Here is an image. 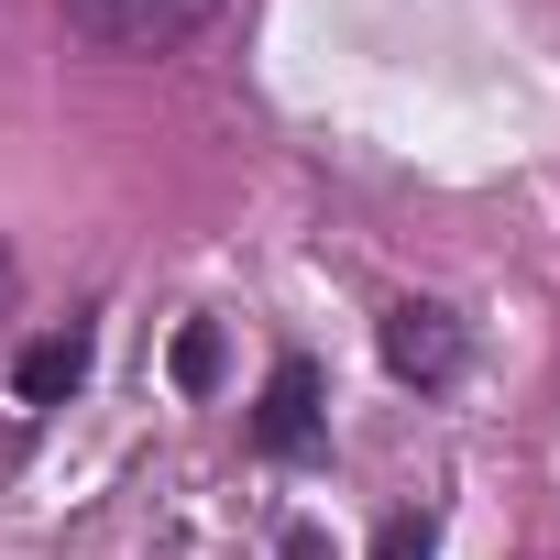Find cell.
<instances>
[{
  "instance_id": "6da1fadb",
  "label": "cell",
  "mask_w": 560,
  "mask_h": 560,
  "mask_svg": "<svg viewBox=\"0 0 560 560\" xmlns=\"http://www.w3.org/2000/svg\"><path fill=\"white\" fill-rule=\"evenodd\" d=\"M209 12H220V0H67V23H78L100 56H165V45H187Z\"/></svg>"
},
{
  "instance_id": "7a4b0ae2",
  "label": "cell",
  "mask_w": 560,
  "mask_h": 560,
  "mask_svg": "<svg viewBox=\"0 0 560 560\" xmlns=\"http://www.w3.org/2000/svg\"><path fill=\"white\" fill-rule=\"evenodd\" d=\"M253 440H264L275 462H298V451L319 440V363H275V385H264V407H253Z\"/></svg>"
},
{
  "instance_id": "3957f363",
  "label": "cell",
  "mask_w": 560,
  "mask_h": 560,
  "mask_svg": "<svg viewBox=\"0 0 560 560\" xmlns=\"http://www.w3.org/2000/svg\"><path fill=\"white\" fill-rule=\"evenodd\" d=\"M385 363H396L407 385H440V374L462 363V330H451V308H418V298H407V308L385 319Z\"/></svg>"
},
{
  "instance_id": "277c9868",
  "label": "cell",
  "mask_w": 560,
  "mask_h": 560,
  "mask_svg": "<svg viewBox=\"0 0 560 560\" xmlns=\"http://www.w3.org/2000/svg\"><path fill=\"white\" fill-rule=\"evenodd\" d=\"M12 385H23V407H56V396H78V385H89V330H45V341H23Z\"/></svg>"
},
{
  "instance_id": "5b68a950",
  "label": "cell",
  "mask_w": 560,
  "mask_h": 560,
  "mask_svg": "<svg viewBox=\"0 0 560 560\" xmlns=\"http://www.w3.org/2000/svg\"><path fill=\"white\" fill-rule=\"evenodd\" d=\"M176 385H220V330H176Z\"/></svg>"
},
{
  "instance_id": "8992f818",
  "label": "cell",
  "mask_w": 560,
  "mask_h": 560,
  "mask_svg": "<svg viewBox=\"0 0 560 560\" xmlns=\"http://www.w3.org/2000/svg\"><path fill=\"white\" fill-rule=\"evenodd\" d=\"M374 560H429V527H385V538H374Z\"/></svg>"
},
{
  "instance_id": "52a82bcc",
  "label": "cell",
  "mask_w": 560,
  "mask_h": 560,
  "mask_svg": "<svg viewBox=\"0 0 560 560\" xmlns=\"http://www.w3.org/2000/svg\"><path fill=\"white\" fill-rule=\"evenodd\" d=\"M0 308H12V253H0Z\"/></svg>"
}]
</instances>
